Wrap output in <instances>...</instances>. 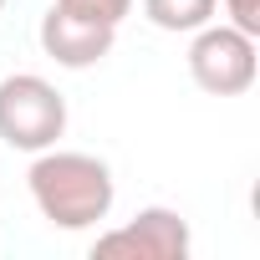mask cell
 <instances>
[{
  "label": "cell",
  "instance_id": "cell-5",
  "mask_svg": "<svg viewBox=\"0 0 260 260\" xmlns=\"http://www.w3.org/2000/svg\"><path fill=\"white\" fill-rule=\"evenodd\" d=\"M41 51L56 61V67H67V72H87V67H97L107 51H112V41H117V26H102V21H87V16H77V11H67V6H56L51 0V11L41 16Z\"/></svg>",
  "mask_w": 260,
  "mask_h": 260
},
{
  "label": "cell",
  "instance_id": "cell-8",
  "mask_svg": "<svg viewBox=\"0 0 260 260\" xmlns=\"http://www.w3.org/2000/svg\"><path fill=\"white\" fill-rule=\"evenodd\" d=\"M230 26H240L245 36H260V0H219Z\"/></svg>",
  "mask_w": 260,
  "mask_h": 260
},
{
  "label": "cell",
  "instance_id": "cell-6",
  "mask_svg": "<svg viewBox=\"0 0 260 260\" xmlns=\"http://www.w3.org/2000/svg\"><path fill=\"white\" fill-rule=\"evenodd\" d=\"M219 11V0H143V16L158 26V31H174V36H194L199 26H209Z\"/></svg>",
  "mask_w": 260,
  "mask_h": 260
},
{
  "label": "cell",
  "instance_id": "cell-2",
  "mask_svg": "<svg viewBox=\"0 0 260 260\" xmlns=\"http://www.w3.org/2000/svg\"><path fill=\"white\" fill-rule=\"evenodd\" d=\"M67 133V97L36 77V72H16L0 82V143L16 153H41L56 148V138Z\"/></svg>",
  "mask_w": 260,
  "mask_h": 260
},
{
  "label": "cell",
  "instance_id": "cell-3",
  "mask_svg": "<svg viewBox=\"0 0 260 260\" xmlns=\"http://www.w3.org/2000/svg\"><path fill=\"white\" fill-rule=\"evenodd\" d=\"M260 56H255V36H245L240 26H199L189 41V77L199 92L209 97H240L255 87Z\"/></svg>",
  "mask_w": 260,
  "mask_h": 260
},
{
  "label": "cell",
  "instance_id": "cell-4",
  "mask_svg": "<svg viewBox=\"0 0 260 260\" xmlns=\"http://www.w3.org/2000/svg\"><path fill=\"white\" fill-rule=\"evenodd\" d=\"M92 255H127V260H184L189 255V219L179 209H164V204H148L127 219L122 230H107L97 235Z\"/></svg>",
  "mask_w": 260,
  "mask_h": 260
},
{
  "label": "cell",
  "instance_id": "cell-7",
  "mask_svg": "<svg viewBox=\"0 0 260 260\" xmlns=\"http://www.w3.org/2000/svg\"><path fill=\"white\" fill-rule=\"evenodd\" d=\"M56 6L87 16V21H102V26H122V16L133 11V0H56Z\"/></svg>",
  "mask_w": 260,
  "mask_h": 260
},
{
  "label": "cell",
  "instance_id": "cell-9",
  "mask_svg": "<svg viewBox=\"0 0 260 260\" xmlns=\"http://www.w3.org/2000/svg\"><path fill=\"white\" fill-rule=\"evenodd\" d=\"M0 11H6V0H0Z\"/></svg>",
  "mask_w": 260,
  "mask_h": 260
},
{
  "label": "cell",
  "instance_id": "cell-1",
  "mask_svg": "<svg viewBox=\"0 0 260 260\" xmlns=\"http://www.w3.org/2000/svg\"><path fill=\"white\" fill-rule=\"evenodd\" d=\"M26 184L51 230H92L97 219L112 214V199H117L112 169L102 158L72 153V148H41Z\"/></svg>",
  "mask_w": 260,
  "mask_h": 260
}]
</instances>
